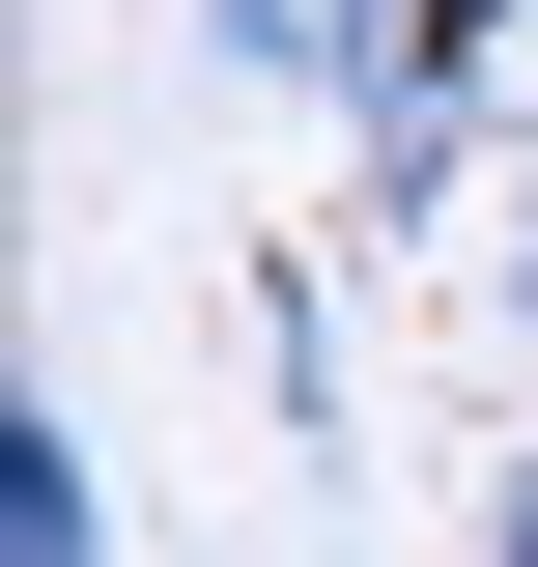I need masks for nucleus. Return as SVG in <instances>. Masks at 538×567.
Returning <instances> with one entry per match:
<instances>
[{
	"mask_svg": "<svg viewBox=\"0 0 538 567\" xmlns=\"http://www.w3.org/2000/svg\"><path fill=\"white\" fill-rule=\"evenodd\" d=\"M482 341L538 369V171H510V227H482Z\"/></svg>",
	"mask_w": 538,
	"mask_h": 567,
	"instance_id": "4",
	"label": "nucleus"
},
{
	"mask_svg": "<svg viewBox=\"0 0 538 567\" xmlns=\"http://www.w3.org/2000/svg\"><path fill=\"white\" fill-rule=\"evenodd\" d=\"M340 29H369V114H397V85H510L538 0H340Z\"/></svg>",
	"mask_w": 538,
	"mask_h": 567,
	"instance_id": "3",
	"label": "nucleus"
},
{
	"mask_svg": "<svg viewBox=\"0 0 538 567\" xmlns=\"http://www.w3.org/2000/svg\"><path fill=\"white\" fill-rule=\"evenodd\" d=\"M482 567H538V454H510V483H482Z\"/></svg>",
	"mask_w": 538,
	"mask_h": 567,
	"instance_id": "5",
	"label": "nucleus"
},
{
	"mask_svg": "<svg viewBox=\"0 0 538 567\" xmlns=\"http://www.w3.org/2000/svg\"><path fill=\"white\" fill-rule=\"evenodd\" d=\"M0 567H114V454H85V398H0Z\"/></svg>",
	"mask_w": 538,
	"mask_h": 567,
	"instance_id": "1",
	"label": "nucleus"
},
{
	"mask_svg": "<svg viewBox=\"0 0 538 567\" xmlns=\"http://www.w3.org/2000/svg\"><path fill=\"white\" fill-rule=\"evenodd\" d=\"M199 85H256V114H369V29H340V0H199Z\"/></svg>",
	"mask_w": 538,
	"mask_h": 567,
	"instance_id": "2",
	"label": "nucleus"
}]
</instances>
